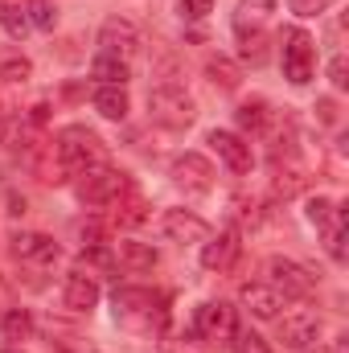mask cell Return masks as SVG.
<instances>
[{
	"mask_svg": "<svg viewBox=\"0 0 349 353\" xmlns=\"http://www.w3.org/2000/svg\"><path fill=\"white\" fill-rule=\"evenodd\" d=\"M206 144L214 148V157L230 169V173L247 176L255 169V152H251V144H247V136H239V132H226V128H214L210 136H206Z\"/></svg>",
	"mask_w": 349,
	"mask_h": 353,
	"instance_id": "9",
	"label": "cell"
},
{
	"mask_svg": "<svg viewBox=\"0 0 349 353\" xmlns=\"http://www.w3.org/2000/svg\"><path fill=\"white\" fill-rule=\"evenodd\" d=\"M193 333L201 341H226L235 333V308L226 300H201L193 308Z\"/></svg>",
	"mask_w": 349,
	"mask_h": 353,
	"instance_id": "10",
	"label": "cell"
},
{
	"mask_svg": "<svg viewBox=\"0 0 349 353\" xmlns=\"http://www.w3.org/2000/svg\"><path fill=\"white\" fill-rule=\"evenodd\" d=\"M4 353H21V345H4Z\"/></svg>",
	"mask_w": 349,
	"mask_h": 353,
	"instance_id": "40",
	"label": "cell"
},
{
	"mask_svg": "<svg viewBox=\"0 0 349 353\" xmlns=\"http://www.w3.org/2000/svg\"><path fill=\"white\" fill-rule=\"evenodd\" d=\"M33 329H37V321H33L29 308H8V312L0 316V341H4V345H25V341L33 337Z\"/></svg>",
	"mask_w": 349,
	"mask_h": 353,
	"instance_id": "20",
	"label": "cell"
},
{
	"mask_svg": "<svg viewBox=\"0 0 349 353\" xmlns=\"http://www.w3.org/2000/svg\"><path fill=\"white\" fill-rule=\"evenodd\" d=\"M79 243H83V247H107L103 226H99V222H83V226H79Z\"/></svg>",
	"mask_w": 349,
	"mask_h": 353,
	"instance_id": "35",
	"label": "cell"
},
{
	"mask_svg": "<svg viewBox=\"0 0 349 353\" xmlns=\"http://www.w3.org/2000/svg\"><path fill=\"white\" fill-rule=\"evenodd\" d=\"M177 12L181 21H206L214 12V0H177Z\"/></svg>",
	"mask_w": 349,
	"mask_h": 353,
	"instance_id": "32",
	"label": "cell"
},
{
	"mask_svg": "<svg viewBox=\"0 0 349 353\" xmlns=\"http://www.w3.org/2000/svg\"><path fill=\"white\" fill-rule=\"evenodd\" d=\"M169 176H173V185L185 197H201V193L214 189V165L201 152H181L173 161V169H169Z\"/></svg>",
	"mask_w": 349,
	"mask_h": 353,
	"instance_id": "7",
	"label": "cell"
},
{
	"mask_svg": "<svg viewBox=\"0 0 349 353\" xmlns=\"http://www.w3.org/2000/svg\"><path fill=\"white\" fill-rule=\"evenodd\" d=\"M115 259L128 267V271H157L161 267V251L152 247V243H136V239H123V243H115Z\"/></svg>",
	"mask_w": 349,
	"mask_h": 353,
	"instance_id": "17",
	"label": "cell"
},
{
	"mask_svg": "<svg viewBox=\"0 0 349 353\" xmlns=\"http://www.w3.org/2000/svg\"><path fill=\"white\" fill-rule=\"evenodd\" d=\"M333 210H337V201H333V197H325V193H317V197H308V201H304V218H308L317 230L333 218Z\"/></svg>",
	"mask_w": 349,
	"mask_h": 353,
	"instance_id": "30",
	"label": "cell"
},
{
	"mask_svg": "<svg viewBox=\"0 0 349 353\" xmlns=\"http://www.w3.org/2000/svg\"><path fill=\"white\" fill-rule=\"evenodd\" d=\"M74 193H79V201H87V205H119V197H128L132 193V181L123 169H111L107 161L103 165H94L87 173H79L74 181Z\"/></svg>",
	"mask_w": 349,
	"mask_h": 353,
	"instance_id": "4",
	"label": "cell"
},
{
	"mask_svg": "<svg viewBox=\"0 0 349 353\" xmlns=\"http://www.w3.org/2000/svg\"><path fill=\"white\" fill-rule=\"evenodd\" d=\"M140 29L128 21V17H107L103 25H99V54H111V58H123V62H132L136 54H140Z\"/></svg>",
	"mask_w": 349,
	"mask_h": 353,
	"instance_id": "8",
	"label": "cell"
},
{
	"mask_svg": "<svg viewBox=\"0 0 349 353\" xmlns=\"http://www.w3.org/2000/svg\"><path fill=\"white\" fill-rule=\"evenodd\" d=\"M90 79H94L99 87H128V79H132V62L111 58V54H94V62H90Z\"/></svg>",
	"mask_w": 349,
	"mask_h": 353,
	"instance_id": "19",
	"label": "cell"
},
{
	"mask_svg": "<svg viewBox=\"0 0 349 353\" xmlns=\"http://www.w3.org/2000/svg\"><path fill=\"white\" fill-rule=\"evenodd\" d=\"M12 255L21 263H33V267H54L62 259V247L50 239V234H33V230H17L12 234Z\"/></svg>",
	"mask_w": 349,
	"mask_h": 353,
	"instance_id": "14",
	"label": "cell"
},
{
	"mask_svg": "<svg viewBox=\"0 0 349 353\" xmlns=\"http://www.w3.org/2000/svg\"><path fill=\"white\" fill-rule=\"evenodd\" d=\"M239 304L255 316V321H279L283 312V296L275 292V288H267V283H243L239 288Z\"/></svg>",
	"mask_w": 349,
	"mask_h": 353,
	"instance_id": "16",
	"label": "cell"
},
{
	"mask_svg": "<svg viewBox=\"0 0 349 353\" xmlns=\"http://www.w3.org/2000/svg\"><path fill=\"white\" fill-rule=\"evenodd\" d=\"M206 74H210L214 87L226 90V94H235V90L243 87V66H239L230 54H214V58L206 62Z\"/></svg>",
	"mask_w": 349,
	"mask_h": 353,
	"instance_id": "21",
	"label": "cell"
},
{
	"mask_svg": "<svg viewBox=\"0 0 349 353\" xmlns=\"http://www.w3.org/2000/svg\"><path fill=\"white\" fill-rule=\"evenodd\" d=\"M279 58H283V79L292 87H308L312 70H317V41L308 37V29H283L279 37Z\"/></svg>",
	"mask_w": 349,
	"mask_h": 353,
	"instance_id": "5",
	"label": "cell"
},
{
	"mask_svg": "<svg viewBox=\"0 0 349 353\" xmlns=\"http://www.w3.org/2000/svg\"><path fill=\"white\" fill-rule=\"evenodd\" d=\"M25 12H29V25L33 29H41V33H54L58 29V4L54 0H29Z\"/></svg>",
	"mask_w": 349,
	"mask_h": 353,
	"instance_id": "26",
	"label": "cell"
},
{
	"mask_svg": "<svg viewBox=\"0 0 349 353\" xmlns=\"http://www.w3.org/2000/svg\"><path fill=\"white\" fill-rule=\"evenodd\" d=\"M321 316L312 308H296V312H283L279 316V341L288 350H312L321 341Z\"/></svg>",
	"mask_w": 349,
	"mask_h": 353,
	"instance_id": "11",
	"label": "cell"
},
{
	"mask_svg": "<svg viewBox=\"0 0 349 353\" xmlns=\"http://www.w3.org/2000/svg\"><path fill=\"white\" fill-rule=\"evenodd\" d=\"M230 350L235 353H271V341L255 333V329H239L235 325V333H230Z\"/></svg>",
	"mask_w": 349,
	"mask_h": 353,
	"instance_id": "28",
	"label": "cell"
},
{
	"mask_svg": "<svg viewBox=\"0 0 349 353\" xmlns=\"http://www.w3.org/2000/svg\"><path fill=\"white\" fill-rule=\"evenodd\" d=\"M99 300H103V288H99V279L90 275V271H70L66 275V283H62V304L70 308V312H94L99 308Z\"/></svg>",
	"mask_w": 349,
	"mask_h": 353,
	"instance_id": "15",
	"label": "cell"
},
{
	"mask_svg": "<svg viewBox=\"0 0 349 353\" xmlns=\"http://www.w3.org/2000/svg\"><path fill=\"white\" fill-rule=\"evenodd\" d=\"M115 321L136 333H161L169 308L152 288H115Z\"/></svg>",
	"mask_w": 349,
	"mask_h": 353,
	"instance_id": "1",
	"label": "cell"
},
{
	"mask_svg": "<svg viewBox=\"0 0 349 353\" xmlns=\"http://www.w3.org/2000/svg\"><path fill=\"white\" fill-rule=\"evenodd\" d=\"M317 119H321L325 128H333V123H337V99H329V94L317 99Z\"/></svg>",
	"mask_w": 349,
	"mask_h": 353,
	"instance_id": "36",
	"label": "cell"
},
{
	"mask_svg": "<svg viewBox=\"0 0 349 353\" xmlns=\"http://www.w3.org/2000/svg\"><path fill=\"white\" fill-rule=\"evenodd\" d=\"M263 275H267L263 283L275 288L283 300H308L312 288H317V279L308 275V267H300L296 259H288V255H271L263 263Z\"/></svg>",
	"mask_w": 349,
	"mask_h": 353,
	"instance_id": "6",
	"label": "cell"
},
{
	"mask_svg": "<svg viewBox=\"0 0 349 353\" xmlns=\"http://www.w3.org/2000/svg\"><path fill=\"white\" fill-rule=\"evenodd\" d=\"M275 12V0H239V12H235V29H263V21Z\"/></svg>",
	"mask_w": 349,
	"mask_h": 353,
	"instance_id": "25",
	"label": "cell"
},
{
	"mask_svg": "<svg viewBox=\"0 0 349 353\" xmlns=\"http://www.w3.org/2000/svg\"><path fill=\"white\" fill-rule=\"evenodd\" d=\"M119 218H123L128 226H136V222H144V218H148V214H144V201H140V197H132V201L123 205V214H119Z\"/></svg>",
	"mask_w": 349,
	"mask_h": 353,
	"instance_id": "37",
	"label": "cell"
},
{
	"mask_svg": "<svg viewBox=\"0 0 349 353\" xmlns=\"http://www.w3.org/2000/svg\"><path fill=\"white\" fill-rule=\"evenodd\" d=\"M333 353H349V337L341 333V337H333V345H329Z\"/></svg>",
	"mask_w": 349,
	"mask_h": 353,
	"instance_id": "39",
	"label": "cell"
},
{
	"mask_svg": "<svg viewBox=\"0 0 349 353\" xmlns=\"http://www.w3.org/2000/svg\"><path fill=\"white\" fill-rule=\"evenodd\" d=\"M54 157H58V165L66 173L79 176V173H87V169H94V165H103V140L90 132L87 123H70V128L58 132Z\"/></svg>",
	"mask_w": 349,
	"mask_h": 353,
	"instance_id": "2",
	"label": "cell"
},
{
	"mask_svg": "<svg viewBox=\"0 0 349 353\" xmlns=\"http://www.w3.org/2000/svg\"><path fill=\"white\" fill-rule=\"evenodd\" d=\"M317 353H333V350H317Z\"/></svg>",
	"mask_w": 349,
	"mask_h": 353,
	"instance_id": "41",
	"label": "cell"
},
{
	"mask_svg": "<svg viewBox=\"0 0 349 353\" xmlns=\"http://www.w3.org/2000/svg\"><path fill=\"white\" fill-rule=\"evenodd\" d=\"M0 79L4 83H29L33 79V62L25 54H8V58H0Z\"/></svg>",
	"mask_w": 349,
	"mask_h": 353,
	"instance_id": "29",
	"label": "cell"
},
{
	"mask_svg": "<svg viewBox=\"0 0 349 353\" xmlns=\"http://www.w3.org/2000/svg\"><path fill=\"white\" fill-rule=\"evenodd\" d=\"M148 119L169 128V132H185L193 119H197V103L193 94L177 83H161V87L148 90Z\"/></svg>",
	"mask_w": 349,
	"mask_h": 353,
	"instance_id": "3",
	"label": "cell"
},
{
	"mask_svg": "<svg viewBox=\"0 0 349 353\" xmlns=\"http://www.w3.org/2000/svg\"><path fill=\"white\" fill-rule=\"evenodd\" d=\"M90 103H94V111H99L103 119H115V123H123L128 111H132V94H128V87H94Z\"/></svg>",
	"mask_w": 349,
	"mask_h": 353,
	"instance_id": "18",
	"label": "cell"
},
{
	"mask_svg": "<svg viewBox=\"0 0 349 353\" xmlns=\"http://www.w3.org/2000/svg\"><path fill=\"white\" fill-rule=\"evenodd\" d=\"M0 29L12 37V41H25L29 37V12H25V4L21 0H0Z\"/></svg>",
	"mask_w": 349,
	"mask_h": 353,
	"instance_id": "24",
	"label": "cell"
},
{
	"mask_svg": "<svg viewBox=\"0 0 349 353\" xmlns=\"http://www.w3.org/2000/svg\"><path fill=\"white\" fill-rule=\"evenodd\" d=\"M239 251H243V234L235 230V226H226V230H210L206 239H201V267L206 271H226V267H235L239 259Z\"/></svg>",
	"mask_w": 349,
	"mask_h": 353,
	"instance_id": "13",
	"label": "cell"
},
{
	"mask_svg": "<svg viewBox=\"0 0 349 353\" xmlns=\"http://www.w3.org/2000/svg\"><path fill=\"white\" fill-rule=\"evenodd\" d=\"M329 83H333V90H349V62H346V54H333V58H329Z\"/></svg>",
	"mask_w": 349,
	"mask_h": 353,
	"instance_id": "33",
	"label": "cell"
},
{
	"mask_svg": "<svg viewBox=\"0 0 349 353\" xmlns=\"http://www.w3.org/2000/svg\"><path fill=\"white\" fill-rule=\"evenodd\" d=\"M235 123H239V132L259 136L263 128L271 123V107H267V99H243L239 111H235Z\"/></svg>",
	"mask_w": 349,
	"mask_h": 353,
	"instance_id": "23",
	"label": "cell"
},
{
	"mask_svg": "<svg viewBox=\"0 0 349 353\" xmlns=\"http://www.w3.org/2000/svg\"><path fill=\"white\" fill-rule=\"evenodd\" d=\"M161 234H165L169 243H177V247H189V243H201V239L210 234V222H206L201 214L185 210V205H173V210L161 214Z\"/></svg>",
	"mask_w": 349,
	"mask_h": 353,
	"instance_id": "12",
	"label": "cell"
},
{
	"mask_svg": "<svg viewBox=\"0 0 349 353\" xmlns=\"http://www.w3.org/2000/svg\"><path fill=\"white\" fill-rule=\"evenodd\" d=\"M329 4H333V0H288V8H292L296 17H321Z\"/></svg>",
	"mask_w": 349,
	"mask_h": 353,
	"instance_id": "34",
	"label": "cell"
},
{
	"mask_svg": "<svg viewBox=\"0 0 349 353\" xmlns=\"http://www.w3.org/2000/svg\"><path fill=\"white\" fill-rule=\"evenodd\" d=\"M54 350L58 353H103L94 341L79 337V333H62V337H54Z\"/></svg>",
	"mask_w": 349,
	"mask_h": 353,
	"instance_id": "31",
	"label": "cell"
},
{
	"mask_svg": "<svg viewBox=\"0 0 349 353\" xmlns=\"http://www.w3.org/2000/svg\"><path fill=\"white\" fill-rule=\"evenodd\" d=\"M321 247H325V255H329L333 263H346V205H341V201H337L333 218L321 226Z\"/></svg>",
	"mask_w": 349,
	"mask_h": 353,
	"instance_id": "22",
	"label": "cell"
},
{
	"mask_svg": "<svg viewBox=\"0 0 349 353\" xmlns=\"http://www.w3.org/2000/svg\"><path fill=\"white\" fill-rule=\"evenodd\" d=\"M239 54H243V62H251V66L267 62V33H263V29L239 33Z\"/></svg>",
	"mask_w": 349,
	"mask_h": 353,
	"instance_id": "27",
	"label": "cell"
},
{
	"mask_svg": "<svg viewBox=\"0 0 349 353\" xmlns=\"http://www.w3.org/2000/svg\"><path fill=\"white\" fill-rule=\"evenodd\" d=\"M296 189H300V176L296 173H279L275 176V193H279V197H292Z\"/></svg>",
	"mask_w": 349,
	"mask_h": 353,
	"instance_id": "38",
	"label": "cell"
}]
</instances>
